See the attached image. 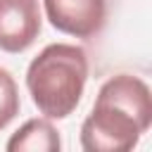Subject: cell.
Here are the masks:
<instances>
[{
  "mask_svg": "<svg viewBox=\"0 0 152 152\" xmlns=\"http://www.w3.org/2000/svg\"><path fill=\"white\" fill-rule=\"evenodd\" d=\"M43 26L38 0H0V50L19 55L28 50Z\"/></svg>",
  "mask_w": 152,
  "mask_h": 152,
  "instance_id": "4",
  "label": "cell"
},
{
  "mask_svg": "<svg viewBox=\"0 0 152 152\" xmlns=\"http://www.w3.org/2000/svg\"><path fill=\"white\" fill-rule=\"evenodd\" d=\"M88 81V55L81 45L50 43L26 69L33 104L48 119H66L81 102Z\"/></svg>",
  "mask_w": 152,
  "mask_h": 152,
  "instance_id": "2",
  "label": "cell"
},
{
  "mask_svg": "<svg viewBox=\"0 0 152 152\" xmlns=\"http://www.w3.org/2000/svg\"><path fill=\"white\" fill-rule=\"evenodd\" d=\"M7 152H57L62 147L57 128L45 119H28L7 140Z\"/></svg>",
  "mask_w": 152,
  "mask_h": 152,
  "instance_id": "5",
  "label": "cell"
},
{
  "mask_svg": "<svg viewBox=\"0 0 152 152\" xmlns=\"http://www.w3.org/2000/svg\"><path fill=\"white\" fill-rule=\"evenodd\" d=\"M19 88H17V81L14 76L0 66V131H5L14 116L19 114Z\"/></svg>",
  "mask_w": 152,
  "mask_h": 152,
  "instance_id": "6",
  "label": "cell"
},
{
  "mask_svg": "<svg viewBox=\"0 0 152 152\" xmlns=\"http://www.w3.org/2000/svg\"><path fill=\"white\" fill-rule=\"evenodd\" d=\"M152 124L150 86L133 74H116L97 90L81 124V147L88 152H128Z\"/></svg>",
  "mask_w": 152,
  "mask_h": 152,
  "instance_id": "1",
  "label": "cell"
},
{
  "mask_svg": "<svg viewBox=\"0 0 152 152\" xmlns=\"http://www.w3.org/2000/svg\"><path fill=\"white\" fill-rule=\"evenodd\" d=\"M48 21L74 38H93L107 21V0H43Z\"/></svg>",
  "mask_w": 152,
  "mask_h": 152,
  "instance_id": "3",
  "label": "cell"
}]
</instances>
